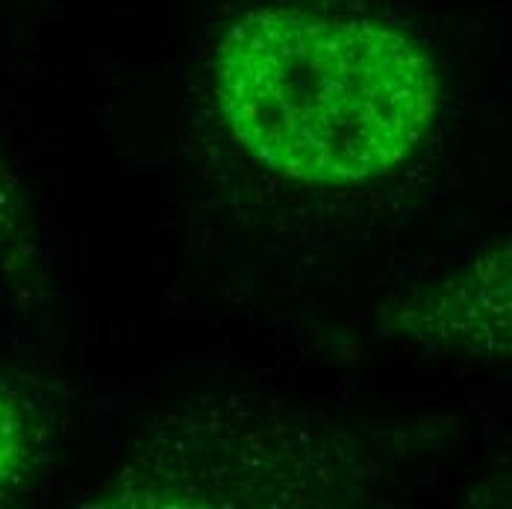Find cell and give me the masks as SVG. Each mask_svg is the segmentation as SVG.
<instances>
[{
	"mask_svg": "<svg viewBox=\"0 0 512 509\" xmlns=\"http://www.w3.org/2000/svg\"><path fill=\"white\" fill-rule=\"evenodd\" d=\"M33 439L21 404L0 389V495L12 489L30 468Z\"/></svg>",
	"mask_w": 512,
	"mask_h": 509,
	"instance_id": "cell-2",
	"label": "cell"
},
{
	"mask_svg": "<svg viewBox=\"0 0 512 509\" xmlns=\"http://www.w3.org/2000/svg\"><path fill=\"white\" fill-rule=\"evenodd\" d=\"M27 239V218L18 186L0 159V254L18 256Z\"/></svg>",
	"mask_w": 512,
	"mask_h": 509,
	"instance_id": "cell-3",
	"label": "cell"
},
{
	"mask_svg": "<svg viewBox=\"0 0 512 509\" xmlns=\"http://www.w3.org/2000/svg\"><path fill=\"white\" fill-rule=\"evenodd\" d=\"M233 139L268 171L315 186L392 174L439 112V74L407 30L359 12L256 6L212 51Z\"/></svg>",
	"mask_w": 512,
	"mask_h": 509,
	"instance_id": "cell-1",
	"label": "cell"
}]
</instances>
